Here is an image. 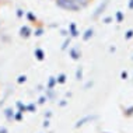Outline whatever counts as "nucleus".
<instances>
[{
  "label": "nucleus",
  "mask_w": 133,
  "mask_h": 133,
  "mask_svg": "<svg viewBox=\"0 0 133 133\" xmlns=\"http://www.w3.org/2000/svg\"><path fill=\"white\" fill-rule=\"evenodd\" d=\"M59 4L62 7H64V9H70V10H77L78 9V6L73 2V0H59Z\"/></svg>",
  "instance_id": "1"
},
{
  "label": "nucleus",
  "mask_w": 133,
  "mask_h": 133,
  "mask_svg": "<svg viewBox=\"0 0 133 133\" xmlns=\"http://www.w3.org/2000/svg\"><path fill=\"white\" fill-rule=\"evenodd\" d=\"M74 3H80V4H85L87 3V0H73Z\"/></svg>",
  "instance_id": "2"
}]
</instances>
